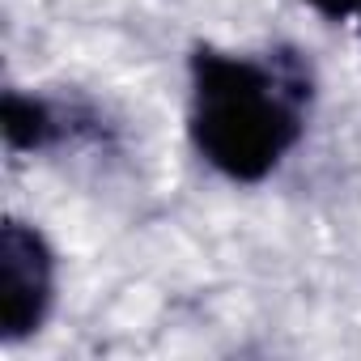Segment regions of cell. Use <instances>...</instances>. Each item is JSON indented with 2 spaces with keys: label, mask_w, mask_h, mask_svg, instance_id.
<instances>
[{
  "label": "cell",
  "mask_w": 361,
  "mask_h": 361,
  "mask_svg": "<svg viewBox=\"0 0 361 361\" xmlns=\"http://www.w3.org/2000/svg\"><path fill=\"white\" fill-rule=\"evenodd\" d=\"M306 5L327 22H340V18H353V13L361 18V0H306Z\"/></svg>",
  "instance_id": "obj_4"
},
{
  "label": "cell",
  "mask_w": 361,
  "mask_h": 361,
  "mask_svg": "<svg viewBox=\"0 0 361 361\" xmlns=\"http://www.w3.org/2000/svg\"><path fill=\"white\" fill-rule=\"evenodd\" d=\"M64 136H68V115L56 102L35 98V94H18V90L5 94V140H9V149L39 153Z\"/></svg>",
  "instance_id": "obj_3"
},
{
  "label": "cell",
  "mask_w": 361,
  "mask_h": 361,
  "mask_svg": "<svg viewBox=\"0 0 361 361\" xmlns=\"http://www.w3.org/2000/svg\"><path fill=\"white\" fill-rule=\"evenodd\" d=\"M56 302V255L47 238L9 217L0 226V340L18 344L35 336Z\"/></svg>",
  "instance_id": "obj_2"
},
{
  "label": "cell",
  "mask_w": 361,
  "mask_h": 361,
  "mask_svg": "<svg viewBox=\"0 0 361 361\" xmlns=\"http://www.w3.org/2000/svg\"><path fill=\"white\" fill-rule=\"evenodd\" d=\"M310 98L314 73L298 51L234 56L200 47L192 56V145L217 174L259 183L302 140Z\"/></svg>",
  "instance_id": "obj_1"
}]
</instances>
